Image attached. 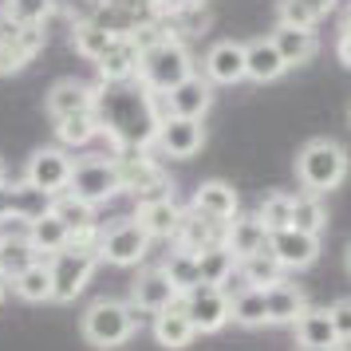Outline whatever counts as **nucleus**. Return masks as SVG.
<instances>
[{"label": "nucleus", "instance_id": "nucleus-51", "mask_svg": "<svg viewBox=\"0 0 351 351\" xmlns=\"http://www.w3.org/2000/svg\"><path fill=\"white\" fill-rule=\"evenodd\" d=\"M0 237H4V233H0Z\"/></svg>", "mask_w": 351, "mask_h": 351}, {"label": "nucleus", "instance_id": "nucleus-46", "mask_svg": "<svg viewBox=\"0 0 351 351\" xmlns=\"http://www.w3.org/2000/svg\"><path fill=\"white\" fill-rule=\"evenodd\" d=\"M4 292H8V280H4V276H0V304H4Z\"/></svg>", "mask_w": 351, "mask_h": 351}, {"label": "nucleus", "instance_id": "nucleus-27", "mask_svg": "<svg viewBox=\"0 0 351 351\" xmlns=\"http://www.w3.org/2000/svg\"><path fill=\"white\" fill-rule=\"evenodd\" d=\"M265 245H269V229H265V221L256 213H237L233 221L225 225V249L237 261L256 253V249H265Z\"/></svg>", "mask_w": 351, "mask_h": 351}, {"label": "nucleus", "instance_id": "nucleus-45", "mask_svg": "<svg viewBox=\"0 0 351 351\" xmlns=\"http://www.w3.org/2000/svg\"><path fill=\"white\" fill-rule=\"evenodd\" d=\"M178 4H182V8H202L206 0H178Z\"/></svg>", "mask_w": 351, "mask_h": 351}, {"label": "nucleus", "instance_id": "nucleus-14", "mask_svg": "<svg viewBox=\"0 0 351 351\" xmlns=\"http://www.w3.org/2000/svg\"><path fill=\"white\" fill-rule=\"evenodd\" d=\"M209 107H213V83H209L202 71L186 75L178 87H170V91L162 95V111L182 114V119H206Z\"/></svg>", "mask_w": 351, "mask_h": 351}, {"label": "nucleus", "instance_id": "nucleus-38", "mask_svg": "<svg viewBox=\"0 0 351 351\" xmlns=\"http://www.w3.org/2000/svg\"><path fill=\"white\" fill-rule=\"evenodd\" d=\"M197 272H202V285H229V276L237 272V256L221 245H209V249H202L197 253Z\"/></svg>", "mask_w": 351, "mask_h": 351}, {"label": "nucleus", "instance_id": "nucleus-42", "mask_svg": "<svg viewBox=\"0 0 351 351\" xmlns=\"http://www.w3.org/2000/svg\"><path fill=\"white\" fill-rule=\"evenodd\" d=\"M256 217L265 221V229H285V225H292V193H285V190H276V193H269L265 202H261V209H256Z\"/></svg>", "mask_w": 351, "mask_h": 351}, {"label": "nucleus", "instance_id": "nucleus-25", "mask_svg": "<svg viewBox=\"0 0 351 351\" xmlns=\"http://www.w3.org/2000/svg\"><path fill=\"white\" fill-rule=\"evenodd\" d=\"M269 40L276 44V51H280V60L288 67L308 64V60H316V51H319V40L312 28H292V24H280V20H276V28L269 32Z\"/></svg>", "mask_w": 351, "mask_h": 351}, {"label": "nucleus", "instance_id": "nucleus-3", "mask_svg": "<svg viewBox=\"0 0 351 351\" xmlns=\"http://www.w3.org/2000/svg\"><path fill=\"white\" fill-rule=\"evenodd\" d=\"M348 150L335 143V138H312V143L300 146V154H296V182L304 186V193H332L335 186H343V178H348Z\"/></svg>", "mask_w": 351, "mask_h": 351}, {"label": "nucleus", "instance_id": "nucleus-22", "mask_svg": "<svg viewBox=\"0 0 351 351\" xmlns=\"http://www.w3.org/2000/svg\"><path fill=\"white\" fill-rule=\"evenodd\" d=\"M134 221L143 225L150 241H170L174 237L178 221H182V206L174 202V193H166V197H150V202H138L134 206Z\"/></svg>", "mask_w": 351, "mask_h": 351}, {"label": "nucleus", "instance_id": "nucleus-7", "mask_svg": "<svg viewBox=\"0 0 351 351\" xmlns=\"http://www.w3.org/2000/svg\"><path fill=\"white\" fill-rule=\"evenodd\" d=\"M146 253H150V233L134 217H123V221H114L111 229L99 233V261H107L114 269H130Z\"/></svg>", "mask_w": 351, "mask_h": 351}, {"label": "nucleus", "instance_id": "nucleus-41", "mask_svg": "<svg viewBox=\"0 0 351 351\" xmlns=\"http://www.w3.org/2000/svg\"><path fill=\"white\" fill-rule=\"evenodd\" d=\"M8 20H16V24H36V28H44L56 12V0H4V8H0Z\"/></svg>", "mask_w": 351, "mask_h": 351}, {"label": "nucleus", "instance_id": "nucleus-47", "mask_svg": "<svg viewBox=\"0 0 351 351\" xmlns=\"http://www.w3.org/2000/svg\"><path fill=\"white\" fill-rule=\"evenodd\" d=\"M343 20H348V24H351V0H348V8H343Z\"/></svg>", "mask_w": 351, "mask_h": 351}, {"label": "nucleus", "instance_id": "nucleus-33", "mask_svg": "<svg viewBox=\"0 0 351 351\" xmlns=\"http://www.w3.org/2000/svg\"><path fill=\"white\" fill-rule=\"evenodd\" d=\"M237 276L245 280V285H253V288H269V285H276V280H285V269H280V261L272 256V249L265 245V249H256V253L241 256Z\"/></svg>", "mask_w": 351, "mask_h": 351}, {"label": "nucleus", "instance_id": "nucleus-15", "mask_svg": "<svg viewBox=\"0 0 351 351\" xmlns=\"http://www.w3.org/2000/svg\"><path fill=\"white\" fill-rule=\"evenodd\" d=\"M269 249L272 256L280 261V269H292L300 272L308 269V265H316L319 256V237H312V233H304V229H292V225H285V229H272L269 233Z\"/></svg>", "mask_w": 351, "mask_h": 351}, {"label": "nucleus", "instance_id": "nucleus-30", "mask_svg": "<svg viewBox=\"0 0 351 351\" xmlns=\"http://www.w3.org/2000/svg\"><path fill=\"white\" fill-rule=\"evenodd\" d=\"M24 237L32 241V249L40 256H56L60 249H67V241H71V233H67V225L56 217V213H44V217H36V221L24 225Z\"/></svg>", "mask_w": 351, "mask_h": 351}, {"label": "nucleus", "instance_id": "nucleus-49", "mask_svg": "<svg viewBox=\"0 0 351 351\" xmlns=\"http://www.w3.org/2000/svg\"><path fill=\"white\" fill-rule=\"evenodd\" d=\"M348 272H351V249H348Z\"/></svg>", "mask_w": 351, "mask_h": 351}, {"label": "nucleus", "instance_id": "nucleus-35", "mask_svg": "<svg viewBox=\"0 0 351 351\" xmlns=\"http://www.w3.org/2000/svg\"><path fill=\"white\" fill-rule=\"evenodd\" d=\"M12 292H16L20 300H28V304L51 300V261L48 256H40L36 265H28V269L20 272L16 280H12Z\"/></svg>", "mask_w": 351, "mask_h": 351}, {"label": "nucleus", "instance_id": "nucleus-23", "mask_svg": "<svg viewBox=\"0 0 351 351\" xmlns=\"http://www.w3.org/2000/svg\"><path fill=\"white\" fill-rule=\"evenodd\" d=\"M178 249H190V253H202L209 245H221L225 241V225L202 217L197 209H182V221H178L174 237H170Z\"/></svg>", "mask_w": 351, "mask_h": 351}, {"label": "nucleus", "instance_id": "nucleus-8", "mask_svg": "<svg viewBox=\"0 0 351 351\" xmlns=\"http://www.w3.org/2000/svg\"><path fill=\"white\" fill-rule=\"evenodd\" d=\"M44 51V28L16 24L0 12V75H16Z\"/></svg>", "mask_w": 351, "mask_h": 351}, {"label": "nucleus", "instance_id": "nucleus-18", "mask_svg": "<svg viewBox=\"0 0 351 351\" xmlns=\"http://www.w3.org/2000/svg\"><path fill=\"white\" fill-rule=\"evenodd\" d=\"M138 56H143V40L134 32H123L114 40L107 56L95 64L99 71V83H123V80H134L138 75Z\"/></svg>", "mask_w": 351, "mask_h": 351}, {"label": "nucleus", "instance_id": "nucleus-1", "mask_svg": "<svg viewBox=\"0 0 351 351\" xmlns=\"http://www.w3.org/2000/svg\"><path fill=\"white\" fill-rule=\"evenodd\" d=\"M95 119L99 134H107L114 154L127 150H150L158 123L166 119L162 111V95L146 91L138 80L123 83H95Z\"/></svg>", "mask_w": 351, "mask_h": 351}, {"label": "nucleus", "instance_id": "nucleus-21", "mask_svg": "<svg viewBox=\"0 0 351 351\" xmlns=\"http://www.w3.org/2000/svg\"><path fill=\"white\" fill-rule=\"evenodd\" d=\"M51 213L67 225L71 241H95L99 245V221H95V206L91 202H83V197L64 190L51 197Z\"/></svg>", "mask_w": 351, "mask_h": 351}, {"label": "nucleus", "instance_id": "nucleus-34", "mask_svg": "<svg viewBox=\"0 0 351 351\" xmlns=\"http://www.w3.org/2000/svg\"><path fill=\"white\" fill-rule=\"evenodd\" d=\"M36 261H40V253L32 249V241L24 237V233H4V237H0V276H4L8 285H12L28 265H36Z\"/></svg>", "mask_w": 351, "mask_h": 351}, {"label": "nucleus", "instance_id": "nucleus-36", "mask_svg": "<svg viewBox=\"0 0 351 351\" xmlns=\"http://www.w3.org/2000/svg\"><path fill=\"white\" fill-rule=\"evenodd\" d=\"M56 138H60L64 150H80V146L95 143L99 138L95 111H80V114H67V119H56Z\"/></svg>", "mask_w": 351, "mask_h": 351}, {"label": "nucleus", "instance_id": "nucleus-39", "mask_svg": "<svg viewBox=\"0 0 351 351\" xmlns=\"http://www.w3.org/2000/svg\"><path fill=\"white\" fill-rule=\"evenodd\" d=\"M292 229H304L312 237L328 229V209L316 193H292Z\"/></svg>", "mask_w": 351, "mask_h": 351}, {"label": "nucleus", "instance_id": "nucleus-9", "mask_svg": "<svg viewBox=\"0 0 351 351\" xmlns=\"http://www.w3.org/2000/svg\"><path fill=\"white\" fill-rule=\"evenodd\" d=\"M114 162H119V174H123V193H134L138 202L170 193V178L150 158V150H127V154H114Z\"/></svg>", "mask_w": 351, "mask_h": 351}, {"label": "nucleus", "instance_id": "nucleus-16", "mask_svg": "<svg viewBox=\"0 0 351 351\" xmlns=\"http://www.w3.org/2000/svg\"><path fill=\"white\" fill-rule=\"evenodd\" d=\"M202 75L213 87H233L245 80V44L237 40H217L209 44V51L202 56Z\"/></svg>", "mask_w": 351, "mask_h": 351}, {"label": "nucleus", "instance_id": "nucleus-17", "mask_svg": "<svg viewBox=\"0 0 351 351\" xmlns=\"http://www.w3.org/2000/svg\"><path fill=\"white\" fill-rule=\"evenodd\" d=\"M190 209H197V213H202V217H209V221L229 225L241 213V202H237V190H233L229 182H221V178H209V182H202V186L193 190Z\"/></svg>", "mask_w": 351, "mask_h": 351}, {"label": "nucleus", "instance_id": "nucleus-19", "mask_svg": "<svg viewBox=\"0 0 351 351\" xmlns=\"http://www.w3.org/2000/svg\"><path fill=\"white\" fill-rule=\"evenodd\" d=\"M44 107H48L51 123L56 119H67V114H80V111H95V83H83L75 75L56 80L48 99H44Z\"/></svg>", "mask_w": 351, "mask_h": 351}, {"label": "nucleus", "instance_id": "nucleus-20", "mask_svg": "<svg viewBox=\"0 0 351 351\" xmlns=\"http://www.w3.org/2000/svg\"><path fill=\"white\" fill-rule=\"evenodd\" d=\"M178 292L174 285H170V276L162 269H146L134 276V285H130V304L138 308V312H162V308H170V304H178Z\"/></svg>", "mask_w": 351, "mask_h": 351}, {"label": "nucleus", "instance_id": "nucleus-40", "mask_svg": "<svg viewBox=\"0 0 351 351\" xmlns=\"http://www.w3.org/2000/svg\"><path fill=\"white\" fill-rule=\"evenodd\" d=\"M162 272L170 276V285L178 288V292H190L193 285H202V272H197V253H190V249H178L174 253H166V261H162Z\"/></svg>", "mask_w": 351, "mask_h": 351}, {"label": "nucleus", "instance_id": "nucleus-12", "mask_svg": "<svg viewBox=\"0 0 351 351\" xmlns=\"http://www.w3.org/2000/svg\"><path fill=\"white\" fill-rule=\"evenodd\" d=\"M51 209V193L36 190L32 182H0V221H36Z\"/></svg>", "mask_w": 351, "mask_h": 351}, {"label": "nucleus", "instance_id": "nucleus-37", "mask_svg": "<svg viewBox=\"0 0 351 351\" xmlns=\"http://www.w3.org/2000/svg\"><path fill=\"white\" fill-rule=\"evenodd\" d=\"M229 319L241 324V328H261V324H269V308H265V288H253L245 285L229 300Z\"/></svg>", "mask_w": 351, "mask_h": 351}, {"label": "nucleus", "instance_id": "nucleus-32", "mask_svg": "<svg viewBox=\"0 0 351 351\" xmlns=\"http://www.w3.org/2000/svg\"><path fill=\"white\" fill-rule=\"evenodd\" d=\"M119 36H123V32H114V28H107V24H99V20H83V24L71 28V44H75V51H80L83 60L99 64Z\"/></svg>", "mask_w": 351, "mask_h": 351}, {"label": "nucleus", "instance_id": "nucleus-11", "mask_svg": "<svg viewBox=\"0 0 351 351\" xmlns=\"http://www.w3.org/2000/svg\"><path fill=\"white\" fill-rule=\"evenodd\" d=\"M71 166H75V158L67 154L64 146H40V150H32V158L24 166V182H32L36 190H44L56 197V193L67 190Z\"/></svg>", "mask_w": 351, "mask_h": 351}, {"label": "nucleus", "instance_id": "nucleus-2", "mask_svg": "<svg viewBox=\"0 0 351 351\" xmlns=\"http://www.w3.org/2000/svg\"><path fill=\"white\" fill-rule=\"evenodd\" d=\"M193 75V56L190 48L178 40V36H150L143 44V56H138V75L134 80L143 83L146 91H154V95H166L170 87Z\"/></svg>", "mask_w": 351, "mask_h": 351}, {"label": "nucleus", "instance_id": "nucleus-10", "mask_svg": "<svg viewBox=\"0 0 351 351\" xmlns=\"http://www.w3.org/2000/svg\"><path fill=\"white\" fill-rule=\"evenodd\" d=\"M178 304L190 316V324L197 328V335L221 332L229 324V292L221 285H193L190 292L178 296Z\"/></svg>", "mask_w": 351, "mask_h": 351}, {"label": "nucleus", "instance_id": "nucleus-28", "mask_svg": "<svg viewBox=\"0 0 351 351\" xmlns=\"http://www.w3.org/2000/svg\"><path fill=\"white\" fill-rule=\"evenodd\" d=\"M154 339H158L162 348H170V351L190 348L193 339H197V328H193L190 316L182 312V304H170V308L154 312Z\"/></svg>", "mask_w": 351, "mask_h": 351}, {"label": "nucleus", "instance_id": "nucleus-44", "mask_svg": "<svg viewBox=\"0 0 351 351\" xmlns=\"http://www.w3.org/2000/svg\"><path fill=\"white\" fill-rule=\"evenodd\" d=\"M335 60L343 67H351V24L339 20V32H335Z\"/></svg>", "mask_w": 351, "mask_h": 351}, {"label": "nucleus", "instance_id": "nucleus-50", "mask_svg": "<svg viewBox=\"0 0 351 351\" xmlns=\"http://www.w3.org/2000/svg\"><path fill=\"white\" fill-rule=\"evenodd\" d=\"M348 119H351V107H348Z\"/></svg>", "mask_w": 351, "mask_h": 351}, {"label": "nucleus", "instance_id": "nucleus-5", "mask_svg": "<svg viewBox=\"0 0 351 351\" xmlns=\"http://www.w3.org/2000/svg\"><path fill=\"white\" fill-rule=\"evenodd\" d=\"M51 261V300L71 304L83 288L91 285L99 261V245L95 241H67V249H60Z\"/></svg>", "mask_w": 351, "mask_h": 351}, {"label": "nucleus", "instance_id": "nucleus-31", "mask_svg": "<svg viewBox=\"0 0 351 351\" xmlns=\"http://www.w3.org/2000/svg\"><path fill=\"white\" fill-rule=\"evenodd\" d=\"M265 308H269V324H296V316L308 308V300L296 285L276 280V285L265 288Z\"/></svg>", "mask_w": 351, "mask_h": 351}, {"label": "nucleus", "instance_id": "nucleus-4", "mask_svg": "<svg viewBox=\"0 0 351 351\" xmlns=\"http://www.w3.org/2000/svg\"><path fill=\"white\" fill-rule=\"evenodd\" d=\"M80 332L91 348H103V351L123 348L130 335L138 332V308L103 296V300L87 304V312H83V319H80Z\"/></svg>", "mask_w": 351, "mask_h": 351}, {"label": "nucleus", "instance_id": "nucleus-24", "mask_svg": "<svg viewBox=\"0 0 351 351\" xmlns=\"http://www.w3.org/2000/svg\"><path fill=\"white\" fill-rule=\"evenodd\" d=\"M292 332H296V343L304 351H335L339 348L328 308H304L300 316H296V324H292Z\"/></svg>", "mask_w": 351, "mask_h": 351}, {"label": "nucleus", "instance_id": "nucleus-29", "mask_svg": "<svg viewBox=\"0 0 351 351\" xmlns=\"http://www.w3.org/2000/svg\"><path fill=\"white\" fill-rule=\"evenodd\" d=\"M339 8V0H280L276 4V20L292 24V28H316Z\"/></svg>", "mask_w": 351, "mask_h": 351}, {"label": "nucleus", "instance_id": "nucleus-48", "mask_svg": "<svg viewBox=\"0 0 351 351\" xmlns=\"http://www.w3.org/2000/svg\"><path fill=\"white\" fill-rule=\"evenodd\" d=\"M4 178H8V174H4V162H0V182H4Z\"/></svg>", "mask_w": 351, "mask_h": 351}, {"label": "nucleus", "instance_id": "nucleus-26", "mask_svg": "<svg viewBox=\"0 0 351 351\" xmlns=\"http://www.w3.org/2000/svg\"><path fill=\"white\" fill-rule=\"evenodd\" d=\"M285 71H288V64L280 60V51H276V44H272L269 36H261V40H249V44H245V80L276 83Z\"/></svg>", "mask_w": 351, "mask_h": 351}, {"label": "nucleus", "instance_id": "nucleus-6", "mask_svg": "<svg viewBox=\"0 0 351 351\" xmlns=\"http://www.w3.org/2000/svg\"><path fill=\"white\" fill-rule=\"evenodd\" d=\"M67 193H75L91 206H103L123 193V174H119V162L107 158V154H87L71 166V182H67Z\"/></svg>", "mask_w": 351, "mask_h": 351}, {"label": "nucleus", "instance_id": "nucleus-13", "mask_svg": "<svg viewBox=\"0 0 351 351\" xmlns=\"http://www.w3.org/2000/svg\"><path fill=\"white\" fill-rule=\"evenodd\" d=\"M154 146H158L166 158H193L202 146H206V127L202 119H182V114H166L158 123V134H154Z\"/></svg>", "mask_w": 351, "mask_h": 351}, {"label": "nucleus", "instance_id": "nucleus-43", "mask_svg": "<svg viewBox=\"0 0 351 351\" xmlns=\"http://www.w3.org/2000/svg\"><path fill=\"white\" fill-rule=\"evenodd\" d=\"M332 328H335V339L339 343H351V296H343V300H335L332 308Z\"/></svg>", "mask_w": 351, "mask_h": 351}]
</instances>
